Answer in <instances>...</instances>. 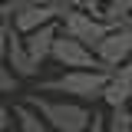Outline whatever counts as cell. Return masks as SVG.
I'll list each match as a JSON object with an SVG mask.
<instances>
[{
    "label": "cell",
    "instance_id": "cell-1",
    "mask_svg": "<svg viewBox=\"0 0 132 132\" xmlns=\"http://www.w3.org/2000/svg\"><path fill=\"white\" fill-rule=\"evenodd\" d=\"M33 112L56 132H86V126L93 122V109L82 102H69V99H50L40 93H30L23 99Z\"/></svg>",
    "mask_w": 132,
    "mask_h": 132
},
{
    "label": "cell",
    "instance_id": "cell-2",
    "mask_svg": "<svg viewBox=\"0 0 132 132\" xmlns=\"http://www.w3.org/2000/svg\"><path fill=\"white\" fill-rule=\"evenodd\" d=\"M106 79H109V73H102V69H66L63 76L46 79L36 93H66V96H76V102L89 106L102 99Z\"/></svg>",
    "mask_w": 132,
    "mask_h": 132
},
{
    "label": "cell",
    "instance_id": "cell-3",
    "mask_svg": "<svg viewBox=\"0 0 132 132\" xmlns=\"http://www.w3.org/2000/svg\"><path fill=\"white\" fill-rule=\"evenodd\" d=\"M60 20H63V30H60V33L79 40L82 46H89V50H93L106 33L112 30V23H106V20H99V16L86 13V10H79V7H76V10H66Z\"/></svg>",
    "mask_w": 132,
    "mask_h": 132
},
{
    "label": "cell",
    "instance_id": "cell-4",
    "mask_svg": "<svg viewBox=\"0 0 132 132\" xmlns=\"http://www.w3.org/2000/svg\"><path fill=\"white\" fill-rule=\"evenodd\" d=\"M93 56L102 63L106 73H112L116 66H122V63L132 60V33L122 30V27H112V30L93 46Z\"/></svg>",
    "mask_w": 132,
    "mask_h": 132
},
{
    "label": "cell",
    "instance_id": "cell-5",
    "mask_svg": "<svg viewBox=\"0 0 132 132\" xmlns=\"http://www.w3.org/2000/svg\"><path fill=\"white\" fill-rule=\"evenodd\" d=\"M50 56L60 66H69V69H102V63L93 56V50L82 46L79 40H73V36H66V33H56ZM102 73H106V69H102Z\"/></svg>",
    "mask_w": 132,
    "mask_h": 132
},
{
    "label": "cell",
    "instance_id": "cell-6",
    "mask_svg": "<svg viewBox=\"0 0 132 132\" xmlns=\"http://www.w3.org/2000/svg\"><path fill=\"white\" fill-rule=\"evenodd\" d=\"M66 10L60 7H53V3H43V0H36L30 7H23V10H16L10 16V27L16 33H30V30H40V27H46V23H56Z\"/></svg>",
    "mask_w": 132,
    "mask_h": 132
},
{
    "label": "cell",
    "instance_id": "cell-7",
    "mask_svg": "<svg viewBox=\"0 0 132 132\" xmlns=\"http://www.w3.org/2000/svg\"><path fill=\"white\" fill-rule=\"evenodd\" d=\"M102 99L112 109L129 106V99H132V63H122V66H116L112 73H109L106 89H102Z\"/></svg>",
    "mask_w": 132,
    "mask_h": 132
},
{
    "label": "cell",
    "instance_id": "cell-8",
    "mask_svg": "<svg viewBox=\"0 0 132 132\" xmlns=\"http://www.w3.org/2000/svg\"><path fill=\"white\" fill-rule=\"evenodd\" d=\"M56 23H46V27H40V30H30V33H20L23 36V46H27V53H30V60L36 66L43 63V60H50V50H53V40H56Z\"/></svg>",
    "mask_w": 132,
    "mask_h": 132
},
{
    "label": "cell",
    "instance_id": "cell-9",
    "mask_svg": "<svg viewBox=\"0 0 132 132\" xmlns=\"http://www.w3.org/2000/svg\"><path fill=\"white\" fill-rule=\"evenodd\" d=\"M7 63H10V69L16 73V79L40 73V66L30 60V53H27V46H23V36H20L13 27H10V40H7Z\"/></svg>",
    "mask_w": 132,
    "mask_h": 132
},
{
    "label": "cell",
    "instance_id": "cell-10",
    "mask_svg": "<svg viewBox=\"0 0 132 132\" xmlns=\"http://www.w3.org/2000/svg\"><path fill=\"white\" fill-rule=\"evenodd\" d=\"M13 116H16V132H50V126H46L36 112H33L27 102L13 106Z\"/></svg>",
    "mask_w": 132,
    "mask_h": 132
},
{
    "label": "cell",
    "instance_id": "cell-11",
    "mask_svg": "<svg viewBox=\"0 0 132 132\" xmlns=\"http://www.w3.org/2000/svg\"><path fill=\"white\" fill-rule=\"evenodd\" d=\"M99 16H102L106 23H119V20L132 16V0H102Z\"/></svg>",
    "mask_w": 132,
    "mask_h": 132
},
{
    "label": "cell",
    "instance_id": "cell-12",
    "mask_svg": "<svg viewBox=\"0 0 132 132\" xmlns=\"http://www.w3.org/2000/svg\"><path fill=\"white\" fill-rule=\"evenodd\" d=\"M102 132H132V116L126 106H119V109H112V116L102 122Z\"/></svg>",
    "mask_w": 132,
    "mask_h": 132
},
{
    "label": "cell",
    "instance_id": "cell-13",
    "mask_svg": "<svg viewBox=\"0 0 132 132\" xmlns=\"http://www.w3.org/2000/svg\"><path fill=\"white\" fill-rule=\"evenodd\" d=\"M0 93H16V73L10 66H0Z\"/></svg>",
    "mask_w": 132,
    "mask_h": 132
},
{
    "label": "cell",
    "instance_id": "cell-14",
    "mask_svg": "<svg viewBox=\"0 0 132 132\" xmlns=\"http://www.w3.org/2000/svg\"><path fill=\"white\" fill-rule=\"evenodd\" d=\"M7 40H10V23L0 27V66H3V60H7Z\"/></svg>",
    "mask_w": 132,
    "mask_h": 132
},
{
    "label": "cell",
    "instance_id": "cell-15",
    "mask_svg": "<svg viewBox=\"0 0 132 132\" xmlns=\"http://www.w3.org/2000/svg\"><path fill=\"white\" fill-rule=\"evenodd\" d=\"M79 10H86V13L99 16V10H102V0H79ZM102 20V16H99Z\"/></svg>",
    "mask_w": 132,
    "mask_h": 132
},
{
    "label": "cell",
    "instance_id": "cell-16",
    "mask_svg": "<svg viewBox=\"0 0 132 132\" xmlns=\"http://www.w3.org/2000/svg\"><path fill=\"white\" fill-rule=\"evenodd\" d=\"M43 3H53V7H60V10H76V7H79V0H43Z\"/></svg>",
    "mask_w": 132,
    "mask_h": 132
},
{
    "label": "cell",
    "instance_id": "cell-17",
    "mask_svg": "<svg viewBox=\"0 0 132 132\" xmlns=\"http://www.w3.org/2000/svg\"><path fill=\"white\" fill-rule=\"evenodd\" d=\"M3 3H7V10H10V13H16V10L30 7V3H36V0H3Z\"/></svg>",
    "mask_w": 132,
    "mask_h": 132
},
{
    "label": "cell",
    "instance_id": "cell-18",
    "mask_svg": "<svg viewBox=\"0 0 132 132\" xmlns=\"http://www.w3.org/2000/svg\"><path fill=\"white\" fill-rule=\"evenodd\" d=\"M10 129V109L3 106V99H0V132H7Z\"/></svg>",
    "mask_w": 132,
    "mask_h": 132
},
{
    "label": "cell",
    "instance_id": "cell-19",
    "mask_svg": "<svg viewBox=\"0 0 132 132\" xmlns=\"http://www.w3.org/2000/svg\"><path fill=\"white\" fill-rule=\"evenodd\" d=\"M102 122H106V119H102L99 112H93V122L86 126V132H102Z\"/></svg>",
    "mask_w": 132,
    "mask_h": 132
},
{
    "label": "cell",
    "instance_id": "cell-20",
    "mask_svg": "<svg viewBox=\"0 0 132 132\" xmlns=\"http://www.w3.org/2000/svg\"><path fill=\"white\" fill-rule=\"evenodd\" d=\"M10 10H7V3H3V0H0V27H3V23H10Z\"/></svg>",
    "mask_w": 132,
    "mask_h": 132
},
{
    "label": "cell",
    "instance_id": "cell-21",
    "mask_svg": "<svg viewBox=\"0 0 132 132\" xmlns=\"http://www.w3.org/2000/svg\"><path fill=\"white\" fill-rule=\"evenodd\" d=\"M129 116H132V109H129Z\"/></svg>",
    "mask_w": 132,
    "mask_h": 132
}]
</instances>
